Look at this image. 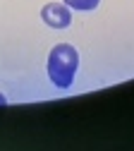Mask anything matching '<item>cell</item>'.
<instances>
[{
	"instance_id": "1",
	"label": "cell",
	"mask_w": 134,
	"mask_h": 151,
	"mask_svg": "<svg viewBox=\"0 0 134 151\" xmlns=\"http://www.w3.org/2000/svg\"><path fill=\"white\" fill-rule=\"evenodd\" d=\"M79 70V53L70 43H57L48 55V77L57 89L72 86Z\"/></svg>"
},
{
	"instance_id": "2",
	"label": "cell",
	"mask_w": 134,
	"mask_h": 151,
	"mask_svg": "<svg viewBox=\"0 0 134 151\" xmlns=\"http://www.w3.org/2000/svg\"><path fill=\"white\" fill-rule=\"evenodd\" d=\"M41 19H43L50 29H67L70 22H72V12H70L67 5L48 3V5L41 10Z\"/></svg>"
},
{
	"instance_id": "3",
	"label": "cell",
	"mask_w": 134,
	"mask_h": 151,
	"mask_svg": "<svg viewBox=\"0 0 134 151\" xmlns=\"http://www.w3.org/2000/svg\"><path fill=\"white\" fill-rule=\"evenodd\" d=\"M62 3L70 7V10H79V12H91L98 7L101 0H62Z\"/></svg>"
},
{
	"instance_id": "4",
	"label": "cell",
	"mask_w": 134,
	"mask_h": 151,
	"mask_svg": "<svg viewBox=\"0 0 134 151\" xmlns=\"http://www.w3.org/2000/svg\"><path fill=\"white\" fill-rule=\"evenodd\" d=\"M0 106H5V96H3V93H0Z\"/></svg>"
}]
</instances>
